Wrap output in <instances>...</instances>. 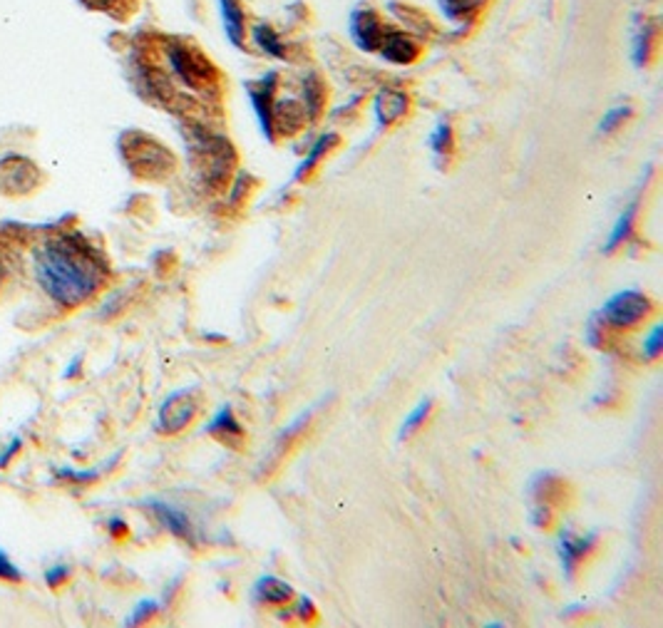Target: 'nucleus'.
I'll return each mask as SVG.
<instances>
[{
    "mask_svg": "<svg viewBox=\"0 0 663 628\" xmlns=\"http://www.w3.org/2000/svg\"><path fill=\"white\" fill-rule=\"evenodd\" d=\"M36 274L43 291L60 306H80L102 284L98 254L75 236L45 241L36 256Z\"/></svg>",
    "mask_w": 663,
    "mask_h": 628,
    "instance_id": "obj_1",
    "label": "nucleus"
},
{
    "mask_svg": "<svg viewBox=\"0 0 663 628\" xmlns=\"http://www.w3.org/2000/svg\"><path fill=\"white\" fill-rule=\"evenodd\" d=\"M124 157L134 169V174L144 179H162L167 177L172 167H174V157L172 152L164 150L160 142H154L150 137L137 134L134 140L124 144Z\"/></svg>",
    "mask_w": 663,
    "mask_h": 628,
    "instance_id": "obj_2",
    "label": "nucleus"
},
{
    "mask_svg": "<svg viewBox=\"0 0 663 628\" xmlns=\"http://www.w3.org/2000/svg\"><path fill=\"white\" fill-rule=\"evenodd\" d=\"M651 313V301L641 291L626 288L611 296L599 310V319L614 328H631Z\"/></svg>",
    "mask_w": 663,
    "mask_h": 628,
    "instance_id": "obj_3",
    "label": "nucleus"
},
{
    "mask_svg": "<svg viewBox=\"0 0 663 628\" xmlns=\"http://www.w3.org/2000/svg\"><path fill=\"white\" fill-rule=\"evenodd\" d=\"M169 60H172V68L179 75V80L192 89H206L214 82V70L209 60H204L202 55L189 50L184 45H172Z\"/></svg>",
    "mask_w": 663,
    "mask_h": 628,
    "instance_id": "obj_4",
    "label": "nucleus"
},
{
    "mask_svg": "<svg viewBox=\"0 0 663 628\" xmlns=\"http://www.w3.org/2000/svg\"><path fill=\"white\" fill-rule=\"evenodd\" d=\"M196 417V400L192 395V390H179L172 392L160 407V433L164 434H177L182 433L186 425H192V420Z\"/></svg>",
    "mask_w": 663,
    "mask_h": 628,
    "instance_id": "obj_5",
    "label": "nucleus"
},
{
    "mask_svg": "<svg viewBox=\"0 0 663 628\" xmlns=\"http://www.w3.org/2000/svg\"><path fill=\"white\" fill-rule=\"evenodd\" d=\"M199 152H202L204 169H206V179L212 184H224L229 179L231 172V154L229 142L224 137H212V134H199Z\"/></svg>",
    "mask_w": 663,
    "mask_h": 628,
    "instance_id": "obj_6",
    "label": "nucleus"
},
{
    "mask_svg": "<svg viewBox=\"0 0 663 628\" xmlns=\"http://www.w3.org/2000/svg\"><path fill=\"white\" fill-rule=\"evenodd\" d=\"M37 184V169L27 160H5L0 169V186L10 194H26Z\"/></svg>",
    "mask_w": 663,
    "mask_h": 628,
    "instance_id": "obj_7",
    "label": "nucleus"
},
{
    "mask_svg": "<svg viewBox=\"0 0 663 628\" xmlns=\"http://www.w3.org/2000/svg\"><path fill=\"white\" fill-rule=\"evenodd\" d=\"M596 537L594 534H572V531H562L559 537V557H562V567L566 576H574L579 561H582L589 551H592Z\"/></svg>",
    "mask_w": 663,
    "mask_h": 628,
    "instance_id": "obj_8",
    "label": "nucleus"
},
{
    "mask_svg": "<svg viewBox=\"0 0 663 628\" xmlns=\"http://www.w3.org/2000/svg\"><path fill=\"white\" fill-rule=\"evenodd\" d=\"M276 75L271 72L266 80H261V85H248V98H251V105L257 110L258 122H261V130L268 140H274V124H271V107H274V88H276Z\"/></svg>",
    "mask_w": 663,
    "mask_h": 628,
    "instance_id": "obj_9",
    "label": "nucleus"
},
{
    "mask_svg": "<svg viewBox=\"0 0 663 628\" xmlns=\"http://www.w3.org/2000/svg\"><path fill=\"white\" fill-rule=\"evenodd\" d=\"M306 120H309L306 107L299 99H279L271 107V124L281 134H296L306 124Z\"/></svg>",
    "mask_w": 663,
    "mask_h": 628,
    "instance_id": "obj_10",
    "label": "nucleus"
},
{
    "mask_svg": "<svg viewBox=\"0 0 663 628\" xmlns=\"http://www.w3.org/2000/svg\"><path fill=\"white\" fill-rule=\"evenodd\" d=\"M378 50L388 62L395 65H410L420 55V45L405 33H383Z\"/></svg>",
    "mask_w": 663,
    "mask_h": 628,
    "instance_id": "obj_11",
    "label": "nucleus"
},
{
    "mask_svg": "<svg viewBox=\"0 0 663 628\" xmlns=\"http://www.w3.org/2000/svg\"><path fill=\"white\" fill-rule=\"evenodd\" d=\"M204 433H209L219 443L231 445V447H241V443H244V427L239 425V420L234 417V410L229 405L221 407L212 423L204 427Z\"/></svg>",
    "mask_w": 663,
    "mask_h": 628,
    "instance_id": "obj_12",
    "label": "nucleus"
},
{
    "mask_svg": "<svg viewBox=\"0 0 663 628\" xmlns=\"http://www.w3.org/2000/svg\"><path fill=\"white\" fill-rule=\"evenodd\" d=\"M375 117L381 124H395L407 112V95L395 88H383L373 102Z\"/></svg>",
    "mask_w": 663,
    "mask_h": 628,
    "instance_id": "obj_13",
    "label": "nucleus"
},
{
    "mask_svg": "<svg viewBox=\"0 0 663 628\" xmlns=\"http://www.w3.org/2000/svg\"><path fill=\"white\" fill-rule=\"evenodd\" d=\"M150 509L157 514V519H160V522L164 524V527H167L174 537H179V539H184V541L195 539L192 522H189V517H186L182 509L167 505V502H150Z\"/></svg>",
    "mask_w": 663,
    "mask_h": 628,
    "instance_id": "obj_14",
    "label": "nucleus"
},
{
    "mask_svg": "<svg viewBox=\"0 0 663 628\" xmlns=\"http://www.w3.org/2000/svg\"><path fill=\"white\" fill-rule=\"evenodd\" d=\"M353 37L358 40L361 47L365 50H373V47H378L383 37V26H381V18L371 13V10H361V13H355L353 16Z\"/></svg>",
    "mask_w": 663,
    "mask_h": 628,
    "instance_id": "obj_15",
    "label": "nucleus"
},
{
    "mask_svg": "<svg viewBox=\"0 0 663 628\" xmlns=\"http://www.w3.org/2000/svg\"><path fill=\"white\" fill-rule=\"evenodd\" d=\"M254 596L258 602L266 603H291L296 599V593L286 581L276 579V576H261L257 584H254Z\"/></svg>",
    "mask_w": 663,
    "mask_h": 628,
    "instance_id": "obj_16",
    "label": "nucleus"
},
{
    "mask_svg": "<svg viewBox=\"0 0 663 628\" xmlns=\"http://www.w3.org/2000/svg\"><path fill=\"white\" fill-rule=\"evenodd\" d=\"M221 3V18H224V30L234 45H241L244 40V30H247V23H244V10L239 8L237 0H219Z\"/></svg>",
    "mask_w": 663,
    "mask_h": 628,
    "instance_id": "obj_17",
    "label": "nucleus"
},
{
    "mask_svg": "<svg viewBox=\"0 0 663 628\" xmlns=\"http://www.w3.org/2000/svg\"><path fill=\"white\" fill-rule=\"evenodd\" d=\"M323 403H326V400H321V403H316V405H310L306 413H301V415L293 420L291 425L283 427L281 433H279V437H276V445H274V452H271V457H279V455H281V452L286 450V447H289V445H291L293 440H296V437L303 433V427L309 425L310 417L316 415V410H319Z\"/></svg>",
    "mask_w": 663,
    "mask_h": 628,
    "instance_id": "obj_18",
    "label": "nucleus"
},
{
    "mask_svg": "<svg viewBox=\"0 0 663 628\" xmlns=\"http://www.w3.org/2000/svg\"><path fill=\"white\" fill-rule=\"evenodd\" d=\"M531 495L537 499V505H547L552 507V502H562L564 499V482L552 475H544V477H537L531 482Z\"/></svg>",
    "mask_w": 663,
    "mask_h": 628,
    "instance_id": "obj_19",
    "label": "nucleus"
},
{
    "mask_svg": "<svg viewBox=\"0 0 663 628\" xmlns=\"http://www.w3.org/2000/svg\"><path fill=\"white\" fill-rule=\"evenodd\" d=\"M637 209H638V204L637 202H631L621 212V216L616 219V224H614V229H611L609 234V241H606V254H611V251H616V248L624 244V241L628 239V234H631V226H634V219H637Z\"/></svg>",
    "mask_w": 663,
    "mask_h": 628,
    "instance_id": "obj_20",
    "label": "nucleus"
},
{
    "mask_svg": "<svg viewBox=\"0 0 663 628\" xmlns=\"http://www.w3.org/2000/svg\"><path fill=\"white\" fill-rule=\"evenodd\" d=\"M323 99H326V92H323V82L316 78V75H309L303 80V107H306V115L313 120L319 117L321 107H323Z\"/></svg>",
    "mask_w": 663,
    "mask_h": 628,
    "instance_id": "obj_21",
    "label": "nucleus"
},
{
    "mask_svg": "<svg viewBox=\"0 0 663 628\" xmlns=\"http://www.w3.org/2000/svg\"><path fill=\"white\" fill-rule=\"evenodd\" d=\"M482 5L485 0H440L442 13L450 20H469Z\"/></svg>",
    "mask_w": 663,
    "mask_h": 628,
    "instance_id": "obj_22",
    "label": "nucleus"
},
{
    "mask_svg": "<svg viewBox=\"0 0 663 628\" xmlns=\"http://www.w3.org/2000/svg\"><path fill=\"white\" fill-rule=\"evenodd\" d=\"M336 140H338L336 134H323V137H319V140H316V144L310 147L309 157H303L301 164L296 167V172H293V179H301L303 174H309L310 169L316 167V162H319L321 157L326 154L328 147H331V144L336 142Z\"/></svg>",
    "mask_w": 663,
    "mask_h": 628,
    "instance_id": "obj_23",
    "label": "nucleus"
},
{
    "mask_svg": "<svg viewBox=\"0 0 663 628\" xmlns=\"http://www.w3.org/2000/svg\"><path fill=\"white\" fill-rule=\"evenodd\" d=\"M430 410H433V400H420L416 407H413V413L403 420V425H400V433L398 437L400 440H407L410 434H416L420 430L427 415H430Z\"/></svg>",
    "mask_w": 663,
    "mask_h": 628,
    "instance_id": "obj_24",
    "label": "nucleus"
},
{
    "mask_svg": "<svg viewBox=\"0 0 663 628\" xmlns=\"http://www.w3.org/2000/svg\"><path fill=\"white\" fill-rule=\"evenodd\" d=\"M254 43H257L266 55H271V58H283V55H286V47H283L281 37L274 33V27L268 26L254 27Z\"/></svg>",
    "mask_w": 663,
    "mask_h": 628,
    "instance_id": "obj_25",
    "label": "nucleus"
},
{
    "mask_svg": "<svg viewBox=\"0 0 663 628\" xmlns=\"http://www.w3.org/2000/svg\"><path fill=\"white\" fill-rule=\"evenodd\" d=\"M651 40H654V27L648 26V23H641L637 30V36H634V62H637L638 68L646 65V60H648Z\"/></svg>",
    "mask_w": 663,
    "mask_h": 628,
    "instance_id": "obj_26",
    "label": "nucleus"
},
{
    "mask_svg": "<svg viewBox=\"0 0 663 628\" xmlns=\"http://www.w3.org/2000/svg\"><path fill=\"white\" fill-rule=\"evenodd\" d=\"M452 144V127L447 122H437L435 124L433 134H430V147L437 157H442L445 152L450 150Z\"/></svg>",
    "mask_w": 663,
    "mask_h": 628,
    "instance_id": "obj_27",
    "label": "nucleus"
},
{
    "mask_svg": "<svg viewBox=\"0 0 663 628\" xmlns=\"http://www.w3.org/2000/svg\"><path fill=\"white\" fill-rule=\"evenodd\" d=\"M628 115H631V110H628V107H624V105L611 107L609 112L602 117V122H599V132L609 134V132H614V130H619L621 124L628 120Z\"/></svg>",
    "mask_w": 663,
    "mask_h": 628,
    "instance_id": "obj_28",
    "label": "nucleus"
},
{
    "mask_svg": "<svg viewBox=\"0 0 663 628\" xmlns=\"http://www.w3.org/2000/svg\"><path fill=\"white\" fill-rule=\"evenodd\" d=\"M661 351H663V326L661 323H656V326L651 328L648 338L644 340V355L648 361H656V358L661 355Z\"/></svg>",
    "mask_w": 663,
    "mask_h": 628,
    "instance_id": "obj_29",
    "label": "nucleus"
},
{
    "mask_svg": "<svg viewBox=\"0 0 663 628\" xmlns=\"http://www.w3.org/2000/svg\"><path fill=\"white\" fill-rule=\"evenodd\" d=\"M160 611V603L157 602H142L137 609H134L132 613V619L127 621L130 626H134V623H142V621H147L152 616V613H157Z\"/></svg>",
    "mask_w": 663,
    "mask_h": 628,
    "instance_id": "obj_30",
    "label": "nucleus"
},
{
    "mask_svg": "<svg viewBox=\"0 0 663 628\" xmlns=\"http://www.w3.org/2000/svg\"><path fill=\"white\" fill-rule=\"evenodd\" d=\"M0 579H5V581H20L23 579V574L10 564V559L3 551H0Z\"/></svg>",
    "mask_w": 663,
    "mask_h": 628,
    "instance_id": "obj_31",
    "label": "nucleus"
},
{
    "mask_svg": "<svg viewBox=\"0 0 663 628\" xmlns=\"http://www.w3.org/2000/svg\"><path fill=\"white\" fill-rule=\"evenodd\" d=\"M291 613L293 616H301V619L306 621V619H313V616H316V609H313V602H310L309 596H301L299 603H296V609H293Z\"/></svg>",
    "mask_w": 663,
    "mask_h": 628,
    "instance_id": "obj_32",
    "label": "nucleus"
},
{
    "mask_svg": "<svg viewBox=\"0 0 663 628\" xmlns=\"http://www.w3.org/2000/svg\"><path fill=\"white\" fill-rule=\"evenodd\" d=\"M531 517H534V524H537V527H549V524H552V507L534 505Z\"/></svg>",
    "mask_w": 663,
    "mask_h": 628,
    "instance_id": "obj_33",
    "label": "nucleus"
},
{
    "mask_svg": "<svg viewBox=\"0 0 663 628\" xmlns=\"http://www.w3.org/2000/svg\"><path fill=\"white\" fill-rule=\"evenodd\" d=\"M599 316H592L589 319V326H586V336H589V340H592V345H602L604 336H602V330H599Z\"/></svg>",
    "mask_w": 663,
    "mask_h": 628,
    "instance_id": "obj_34",
    "label": "nucleus"
},
{
    "mask_svg": "<svg viewBox=\"0 0 663 628\" xmlns=\"http://www.w3.org/2000/svg\"><path fill=\"white\" fill-rule=\"evenodd\" d=\"M68 576H70V569H68V567L50 569V571H47V584H50V586L62 584V581H65Z\"/></svg>",
    "mask_w": 663,
    "mask_h": 628,
    "instance_id": "obj_35",
    "label": "nucleus"
},
{
    "mask_svg": "<svg viewBox=\"0 0 663 628\" xmlns=\"http://www.w3.org/2000/svg\"><path fill=\"white\" fill-rule=\"evenodd\" d=\"M18 450H20V440H13V443H10L8 447H5V452L0 455V467H3V465H8L10 457H13V455H16V452H18Z\"/></svg>",
    "mask_w": 663,
    "mask_h": 628,
    "instance_id": "obj_36",
    "label": "nucleus"
},
{
    "mask_svg": "<svg viewBox=\"0 0 663 628\" xmlns=\"http://www.w3.org/2000/svg\"><path fill=\"white\" fill-rule=\"evenodd\" d=\"M110 531H112L115 537L117 534H127V524L120 522V519H112V522H110Z\"/></svg>",
    "mask_w": 663,
    "mask_h": 628,
    "instance_id": "obj_37",
    "label": "nucleus"
},
{
    "mask_svg": "<svg viewBox=\"0 0 663 628\" xmlns=\"http://www.w3.org/2000/svg\"><path fill=\"white\" fill-rule=\"evenodd\" d=\"M88 5H92V8H110L115 0H85Z\"/></svg>",
    "mask_w": 663,
    "mask_h": 628,
    "instance_id": "obj_38",
    "label": "nucleus"
},
{
    "mask_svg": "<svg viewBox=\"0 0 663 628\" xmlns=\"http://www.w3.org/2000/svg\"><path fill=\"white\" fill-rule=\"evenodd\" d=\"M0 281H3V266H0Z\"/></svg>",
    "mask_w": 663,
    "mask_h": 628,
    "instance_id": "obj_39",
    "label": "nucleus"
}]
</instances>
